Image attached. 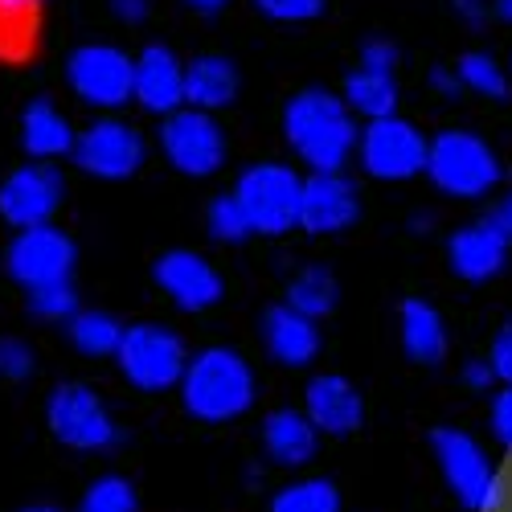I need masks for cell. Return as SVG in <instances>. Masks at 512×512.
<instances>
[{"instance_id": "1", "label": "cell", "mask_w": 512, "mask_h": 512, "mask_svg": "<svg viewBox=\"0 0 512 512\" xmlns=\"http://www.w3.org/2000/svg\"><path fill=\"white\" fill-rule=\"evenodd\" d=\"M283 136L312 173H340V164H349L361 140L345 95L324 87H308L283 107Z\"/></svg>"}, {"instance_id": "2", "label": "cell", "mask_w": 512, "mask_h": 512, "mask_svg": "<svg viewBox=\"0 0 512 512\" xmlns=\"http://www.w3.org/2000/svg\"><path fill=\"white\" fill-rule=\"evenodd\" d=\"M177 390L197 422H234L254 406V369L238 349L209 345L189 357V369Z\"/></svg>"}, {"instance_id": "3", "label": "cell", "mask_w": 512, "mask_h": 512, "mask_svg": "<svg viewBox=\"0 0 512 512\" xmlns=\"http://www.w3.org/2000/svg\"><path fill=\"white\" fill-rule=\"evenodd\" d=\"M426 177H431V185L447 197L476 201V197H488L504 181V164L488 148V140H480L476 132L447 127V132H439L431 140V152H426Z\"/></svg>"}, {"instance_id": "4", "label": "cell", "mask_w": 512, "mask_h": 512, "mask_svg": "<svg viewBox=\"0 0 512 512\" xmlns=\"http://www.w3.org/2000/svg\"><path fill=\"white\" fill-rule=\"evenodd\" d=\"M234 197L242 201L246 218L254 234H287L291 226H300V209H304V177L291 164H250L234 185Z\"/></svg>"}, {"instance_id": "5", "label": "cell", "mask_w": 512, "mask_h": 512, "mask_svg": "<svg viewBox=\"0 0 512 512\" xmlns=\"http://www.w3.org/2000/svg\"><path fill=\"white\" fill-rule=\"evenodd\" d=\"M119 373L132 381L144 394H164L181 386V377L189 369V349L185 340L164 328V324H132L119 340Z\"/></svg>"}, {"instance_id": "6", "label": "cell", "mask_w": 512, "mask_h": 512, "mask_svg": "<svg viewBox=\"0 0 512 512\" xmlns=\"http://www.w3.org/2000/svg\"><path fill=\"white\" fill-rule=\"evenodd\" d=\"M431 447H435V459L443 467V480L451 484L459 504H467L472 512H496L504 504V480L492 472L484 447L467 431L439 426L431 435Z\"/></svg>"}, {"instance_id": "7", "label": "cell", "mask_w": 512, "mask_h": 512, "mask_svg": "<svg viewBox=\"0 0 512 512\" xmlns=\"http://www.w3.org/2000/svg\"><path fill=\"white\" fill-rule=\"evenodd\" d=\"M426 152L431 140H422L418 127L398 115L369 119L357 140V160L373 181H410L426 173Z\"/></svg>"}, {"instance_id": "8", "label": "cell", "mask_w": 512, "mask_h": 512, "mask_svg": "<svg viewBox=\"0 0 512 512\" xmlns=\"http://www.w3.org/2000/svg\"><path fill=\"white\" fill-rule=\"evenodd\" d=\"M46 422L58 443L74 451H107L119 443V426L107 410V402L82 386V381H62L46 402Z\"/></svg>"}, {"instance_id": "9", "label": "cell", "mask_w": 512, "mask_h": 512, "mask_svg": "<svg viewBox=\"0 0 512 512\" xmlns=\"http://www.w3.org/2000/svg\"><path fill=\"white\" fill-rule=\"evenodd\" d=\"M160 152L185 177H213L226 164V132L213 111L181 107L160 123Z\"/></svg>"}, {"instance_id": "10", "label": "cell", "mask_w": 512, "mask_h": 512, "mask_svg": "<svg viewBox=\"0 0 512 512\" xmlns=\"http://www.w3.org/2000/svg\"><path fill=\"white\" fill-rule=\"evenodd\" d=\"M66 82L82 103L115 111L136 95V58L119 46H78L66 58Z\"/></svg>"}, {"instance_id": "11", "label": "cell", "mask_w": 512, "mask_h": 512, "mask_svg": "<svg viewBox=\"0 0 512 512\" xmlns=\"http://www.w3.org/2000/svg\"><path fill=\"white\" fill-rule=\"evenodd\" d=\"M74 263H78V250H74L70 234H62L50 222L33 226V230H17V238L5 250V271L25 291L50 287V283H70Z\"/></svg>"}, {"instance_id": "12", "label": "cell", "mask_w": 512, "mask_h": 512, "mask_svg": "<svg viewBox=\"0 0 512 512\" xmlns=\"http://www.w3.org/2000/svg\"><path fill=\"white\" fill-rule=\"evenodd\" d=\"M148 156V144L144 136L136 132L132 123L123 119H95L87 132H78V144H74V164L82 173H91L99 181H127L140 173V164Z\"/></svg>"}, {"instance_id": "13", "label": "cell", "mask_w": 512, "mask_h": 512, "mask_svg": "<svg viewBox=\"0 0 512 512\" xmlns=\"http://www.w3.org/2000/svg\"><path fill=\"white\" fill-rule=\"evenodd\" d=\"M66 197V181L54 164L37 160V164H21L0 181V218L13 230H33L46 226L58 205Z\"/></svg>"}, {"instance_id": "14", "label": "cell", "mask_w": 512, "mask_h": 512, "mask_svg": "<svg viewBox=\"0 0 512 512\" xmlns=\"http://www.w3.org/2000/svg\"><path fill=\"white\" fill-rule=\"evenodd\" d=\"M152 279L181 312H205L226 295L222 275L193 250H164L152 267Z\"/></svg>"}, {"instance_id": "15", "label": "cell", "mask_w": 512, "mask_h": 512, "mask_svg": "<svg viewBox=\"0 0 512 512\" xmlns=\"http://www.w3.org/2000/svg\"><path fill=\"white\" fill-rule=\"evenodd\" d=\"M508 242L512 234L504 230V222L496 218H480L472 226H463L451 234L447 242V259H451V271L463 279V283H488L504 271L508 263Z\"/></svg>"}, {"instance_id": "16", "label": "cell", "mask_w": 512, "mask_h": 512, "mask_svg": "<svg viewBox=\"0 0 512 512\" xmlns=\"http://www.w3.org/2000/svg\"><path fill=\"white\" fill-rule=\"evenodd\" d=\"M361 218V193L340 173H312L304 181L300 226L312 234H340Z\"/></svg>"}, {"instance_id": "17", "label": "cell", "mask_w": 512, "mask_h": 512, "mask_svg": "<svg viewBox=\"0 0 512 512\" xmlns=\"http://www.w3.org/2000/svg\"><path fill=\"white\" fill-rule=\"evenodd\" d=\"M304 410L320 426V435H336V439L353 435L365 422V398L357 394L353 381L340 377V373H320V377L308 381Z\"/></svg>"}, {"instance_id": "18", "label": "cell", "mask_w": 512, "mask_h": 512, "mask_svg": "<svg viewBox=\"0 0 512 512\" xmlns=\"http://www.w3.org/2000/svg\"><path fill=\"white\" fill-rule=\"evenodd\" d=\"M148 115H173L185 107V62L168 46H148L136 58V95Z\"/></svg>"}, {"instance_id": "19", "label": "cell", "mask_w": 512, "mask_h": 512, "mask_svg": "<svg viewBox=\"0 0 512 512\" xmlns=\"http://www.w3.org/2000/svg\"><path fill=\"white\" fill-rule=\"evenodd\" d=\"M263 345H267V353H271L279 365L304 369V365H312L316 353H320V328H316L312 316L295 312L291 304H275V308H267V316H263Z\"/></svg>"}, {"instance_id": "20", "label": "cell", "mask_w": 512, "mask_h": 512, "mask_svg": "<svg viewBox=\"0 0 512 512\" xmlns=\"http://www.w3.org/2000/svg\"><path fill=\"white\" fill-rule=\"evenodd\" d=\"M263 451L271 463L279 467H304L316 459V447H320V426L308 418V410H291V406H279L263 418Z\"/></svg>"}, {"instance_id": "21", "label": "cell", "mask_w": 512, "mask_h": 512, "mask_svg": "<svg viewBox=\"0 0 512 512\" xmlns=\"http://www.w3.org/2000/svg\"><path fill=\"white\" fill-rule=\"evenodd\" d=\"M238 99V66L222 54H197L185 66V107L222 111Z\"/></svg>"}, {"instance_id": "22", "label": "cell", "mask_w": 512, "mask_h": 512, "mask_svg": "<svg viewBox=\"0 0 512 512\" xmlns=\"http://www.w3.org/2000/svg\"><path fill=\"white\" fill-rule=\"evenodd\" d=\"M398 332H402V349L410 361L418 365H439L447 357V324L439 316L435 304L418 300V295H410V300L402 304L398 312Z\"/></svg>"}, {"instance_id": "23", "label": "cell", "mask_w": 512, "mask_h": 512, "mask_svg": "<svg viewBox=\"0 0 512 512\" xmlns=\"http://www.w3.org/2000/svg\"><path fill=\"white\" fill-rule=\"evenodd\" d=\"M21 144H25V152H29L33 160H58V156L74 152L78 136H74L70 119H66L54 103L37 99V103H29L25 115H21Z\"/></svg>"}, {"instance_id": "24", "label": "cell", "mask_w": 512, "mask_h": 512, "mask_svg": "<svg viewBox=\"0 0 512 512\" xmlns=\"http://www.w3.org/2000/svg\"><path fill=\"white\" fill-rule=\"evenodd\" d=\"M345 103L353 107V115L369 119H386L398 111V82L394 74H377V70H353L345 78Z\"/></svg>"}, {"instance_id": "25", "label": "cell", "mask_w": 512, "mask_h": 512, "mask_svg": "<svg viewBox=\"0 0 512 512\" xmlns=\"http://www.w3.org/2000/svg\"><path fill=\"white\" fill-rule=\"evenodd\" d=\"M123 324L111 312H78L74 320H66V336L82 357H115L119 340H123Z\"/></svg>"}, {"instance_id": "26", "label": "cell", "mask_w": 512, "mask_h": 512, "mask_svg": "<svg viewBox=\"0 0 512 512\" xmlns=\"http://www.w3.org/2000/svg\"><path fill=\"white\" fill-rule=\"evenodd\" d=\"M336 300H340V287H336V279H332L328 267H304L300 275L287 283V304L295 312L312 316V320L328 316L336 308Z\"/></svg>"}, {"instance_id": "27", "label": "cell", "mask_w": 512, "mask_h": 512, "mask_svg": "<svg viewBox=\"0 0 512 512\" xmlns=\"http://www.w3.org/2000/svg\"><path fill=\"white\" fill-rule=\"evenodd\" d=\"M271 512H340V492L324 476H304L271 496Z\"/></svg>"}, {"instance_id": "28", "label": "cell", "mask_w": 512, "mask_h": 512, "mask_svg": "<svg viewBox=\"0 0 512 512\" xmlns=\"http://www.w3.org/2000/svg\"><path fill=\"white\" fill-rule=\"evenodd\" d=\"M455 74H459V82H463V91H472V95H480V99H496V103L508 99L512 74H508L492 54H484V50L463 54V58L455 62Z\"/></svg>"}, {"instance_id": "29", "label": "cell", "mask_w": 512, "mask_h": 512, "mask_svg": "<svg viewBox=\"0 0 512 512\" xmlns=\"http://www.w3.org/2000/svg\"><path fill=\"white\" fill-rule=\"evenodd\" d=\"M205 226H209V238H218V242H242L254 234L250 218H246V209L234 193H222V197H213L209 209H205Z\"/></svg>"}, {"instance_id": "30", "label": "cell", "mask_w": 512, "mask_h": 512, "mask_svg": "<svg viewBox=\"0 0 512 512\" xmlns=\"http://www.w3.org/2000/svg\"><path fill=\"white\" fill-rule=\"evenodd\" d=\"M136 488L123 476H99L78 500V512H136Z\"/></svg>"}, {"instance_id": "31", "label": "cell", "mask_w": 512, "mask_h": 512, "mask_svg": "<svg viewBox=\"0 0 512 512\" xmlns=\"http://www.w3.org/2000/svg\"><path fill=\"white\" fill-rule=\"evenodd\" d=\"M29 312L37 320H74L78 316V295L70 283H50L29 291Z\"/></svg>"}, {"instance_id": "32", "label": "cell", "mask_w": 512, "mask_h": 512, "mask_svg": "<svg viewBox=\"0 0 512 512\" xmlns=\"http://www.w3.org/2000/svg\"><path fill=\"white\" fill-rule=\"evenodd\" d=\"M254 9L283 25H304L324 13V0H254Z\"/></svg>"}, {"instance_id": "33", "label": "cell", "mask_w": 512, "mask_h": 512, "mask_svg": "<svg viewBox=\"0 0 512 512\" xmlns=\"http://www.w3.org/2000/svg\"><path fill=\"white\" fill-rule=\"evenodd\" d=\"M33 373V353L25 340L17 336H0V377L5 381H25Z\"/></svg>"}, {"instance_id": "34", "label": "cell", "mask_w": 512, "mask_h": 512, "mask_svg": "<svg viewBox=\"0 0 512 512\" xmlns=\"http://www.w3.org/2000/svg\"><path fill=\"white\" fill-rule=\"evenodd\" d=\"M361 66H365V70H377V74H394V66H398V46H394V41H386V37L365 41V46H361Z\"/></svg>"}, {"instance_id": "35", "label": "cell", "mask_w": 512, "mask_h": 512, "mask_svg": "<svg viewBox=\"0 0 512 512\" xmlns=\"http://www.w3.org/2000/svg\"><path fill=\"white\" fill-rule=\"evenodd\" d=\"M488 361H492V369H496V377L504 381V386H512V324H504V328L496 332Z\"/></svg>"}, {"instance_id": "36", "label": "cell", "mask_w": 512, "mask_h": 512, "mask_svg": "<svg viewBox=\"0 0 512 512\" xmlns=\"http://www.w3.org/2000/svg\"><path fill=\"white\" fill-rule=\"evenodd\" d=\"M492 435L512 447V386H504L496 398H492Z\"/></svg>"}, {"instance_id": "37", "label": "cell", "mask_w": 512, "mask_h": 512, "mask_svg": "<svg viewBox=\"0 0 512 512\" xmlns=\"http://www.w3.org/2000/svg\"><path fill=\"white\" fill-rule=\"evenodd\" d=\"M37 5L41 0H0V25H9V29L29 25L37 17Z\"/></svg>"}, {"instance_id": "38", "label": "cell", "mask_w": 512, "mask_h": 512, "mask_svg": "<svg viewBox=\"0 0 512 512\" xmlns=\"http://www.w3.org/2000/svg\"><path fill=\"white\" fill-rule=\"evenodd\" d=\"M492 381H500V377H496V369H492V361L472 357V361L463 365V386H472V390H488Z\"/></svg>"}, {"instance_id": "39", "label": "cell", "mask_w": 512, "mask_h": 512, "mask_svg": "<svg viewBox=\"0 0 512 512\" xmlns=\"http://www.w3.org/2000/svg\"><path fill=\"white\" fill-rule=\"evenodd\" d=\"M451 9L463 25H472V29H480L488 21V0H451Z\"/></svg>"}, {"instance_id": "40", "label": "cell", "mask_w": 512, "mask_h": 512, "mask_svg": "<svg viewBox=\"0 0 512 512\" xmlns=\"http://www.w3.org/2000/svg\"><path fill=\"white\" fill-rule=\"evenodd\" d=\"M431 87H435L439 95H447V99H455V95L463 91V82H459V74H455V66H435V70H431Z\"/></svg>"}, {"instance_id": "41", "label": "cell", "mask_w": 512, "mask_h": 512, "mask_svg": "<svg viewBox=\"0 0 512 512\" xmlns=\"http://www.w3.org/2000/svg\"><path fill=\"white\" fill-rule=\"evenodd\" d=\"M111 9H115V17H119V21L140 25V21L148 17V0H111Z\"/></svg>"}, {"instance_id": "42", "label": "cell", "mask_w": 512, "mask_h": 512, "mask_svg": "<svg viewBox=\"0 0 512 512\" xmlns=\"http://www.w3.org/2000/svg\"><path fill=\"white\" fill-rule=\"evenodd\" d=\"M492 13H496L504 25H512V0H492Z\"/></svg>"}, {"instance_id": "43", "label": "cell", "mask_w": 512, "mask_h": 512, "mask_svg": "<svg viewBox=\"0 0 512 512\" xmlns=\"http://www.w3.org/2000/svg\"><path fill=\"white\" fill-rule=\"evenodd\" d=\"M189 5L197 13H218V9H226V0H189Z\"/></svg>"}, {"instance_id": "44", "label": "cell", "mask_w": 512, "mask_h": 512, "mask_svg": "<svg viewBox=\"0 0 512 512\" xmlns=\"http://www.w3.org/2000/svg\"><path fill=\"white\" fill-rule=\"evenodd\" d=\"M496 218H500V222H504V230L512 234V193H508V197H504V205L496 209Z\"/></svg>"}, {"instance_id": "45", "label": "cell", "mask_w": 512, "mask_h": 512, "mask_svg": "<svg viewBox=\"0 0 512 512\" xmlns=\"http://www.w3.org/2000/svg\"><path fill=\"white\" fill-rule=\"evenodd\" d=\"M21 512H62V508H54V504H29V508H21Z\"/></svg>"}, {"instance_id": "46", "label": "cell", "mask_w": 512, "mask_h": 512, "mask_svg": "<svg viewBox=\"0 0 512 512\" xmlns=\"http://www.w3.org/2000/svg\"><path fill=\"white\" fill-rule=\"evenodd\" d=\"M508 74H512V58H508Z\"/></svg>"}, {"instance_id": "47", "label": "cell", "mask_w": 512, "mask_h": 512, "mask_svg": "<svg viewBox=\"0 0 512 512\" xmlns=\"http://www.w3.org/2000/svg\"><path fill=\"white\" fill-rule=\"evenodd\" d=\"M508 451H512V447H508Z\"/></svg>"}]
</instances>
